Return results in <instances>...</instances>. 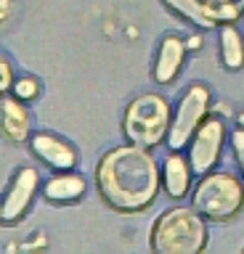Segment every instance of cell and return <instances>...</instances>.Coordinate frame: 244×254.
Instances as JSON below:
<instances>
[{"label":"cell","mask_w":244,"mask_h":254,"mask_svg":"<svg viewBox=\"0 0 244 254\" xmlns=\"http://www.w3.org/2000/svg\"><path fill=\"white\" fill-rule=\"evenodd\" d=\"M160 183L162 172L154 154L136 143L106 151L96 167L98 193L114 212H144L154 204Z\"/></svg>","instance_id":"obj_1"},{"label":"cell","mask_w":244,"mask_h":254,"mask_svg":"<svg viewBox=\"0 0 244 254\" xmlns=\"http://www.w3.org/2000/svg\"><path fill=\"white\" fill-rule=\"evenodd\" d=\"M207 217L196 209L172 206L154 220L149 246L157 254H199L207 246Z\"/></svg>","instance_id":"obj_2"},{"label":"cell","mask_w":244,"mask_h":254,"mask_svg":"<svg viewBox=\"0 0 244 254\" xmlns=\"http://www.w3.org/2000/svg\"><path fill=\"white\" fill-rule=\"evenodd\" d=\"M170 122H172V109L167 98H162L157 93H144L138 98H133L128 103V109H125L122 132L128 138V143L154 148L162 140H167Z\"/></svg>","instance_id":"obj_3"},{"label":"cell","mask_w":244,"mask_h":254,"mask_svg":"<svg viewBox=\"0 0 244 254\" xmlns=\"http://www.w3.org/2000/svg\"><path fill=\"white\" fill-rule=\"evenodd\" d=\"M194 209L210 222L234 220L244 206V186L231 172H204L191 193Z\"/></svg>","instance_id":"obj_4"},{"label":"cell","mask_w":244,"mask_h":254,"mask_svg":"<svg viewBox=\"0 0 244 254\" xmlns=\"http://www.w3.org/2000/svg\"><path fill=\"white\" fill-rule=\"evenodd\" d=\"M210 111V90L207 85L194 82L188 90L180 95L178 109L172 111V122H170V132H167V146L172 151H180L191 143L196 127L204 122Z\"/></svg>","instance_id":"obj_5"},{"label":"cell","mask_w":244,"mask_h":254,"mask_svg":"<svg viewBox=\"0 0 244 254\" xmlns=\"http://www.w3.org/2000/svg\"><path fill=\"white\" fill-rule=\"evenodd\" d=\"M226 140V125L218 117H204V122L196 127L191 148H188V162H191L196 175L210 172L220 159V148Z\"/></svg>","instance_id":"obj_6"},{"label":"cell","mask_w":244,"mask_h":254,"mask_svg":"<svg viewBox=\"0 0 244 254\" xmlns=\"http://www.w3.org/2000/svg\"><path fill=\"white\" fill-rule=\"evenodd\" d=\"M37 190H43L40 188V172L32 170V167H21L13 175L5 196L0 198V204H3V225H16V222H21L27 217Z\"/></svg>","instance_id":"obj_7"},{"label":"cell","mask_w":244,"mask_h":254,"mask_svg":"<svg viewBox=\"0 0 244 254\" xmlns=\"http://www.w3.org/2000/svg\"><path fill=\"white\" fill-rule=\"evenodd\" d=\"M29 148L51 170H75L77 162H80V154L72 143L53 132H35L29 138Z\"/></svg>","instance_id":"obj_8"},{"label":"cell","mask_w":244,"mask_h":254,"mask_svg":"<svg viewBox=\"0 0 244 254\" xmlns=\"http://www.w3.org/2000/svg\"><path fill=\"white\" fill-rule=\"evenodd\" d=\"M0 132L11 143H24L32 138V114L16 95H0Z\"/></svg>","instance_id":"obj_9"},{"label":"cell","mask_w":244,"mask_h":254,"mask_svg":"<svg viewBox=\"0 0 244 254\" xmlns=\"http://www.w3.org/2000/svg\"><path fill=\"white\" fill-rule=\"evenodd\" d=\"M85 190H88V180L75 170H59L43 183V198L48 204H75L85 196Z\"/></svg>","instance_id":"obj_10"},{"label":"cell","mask_w":244,"mask_h":254,"mask_svg":"<svg viewBox=\"0 0 244 254\" xmlns=\"http://www.w3.org/2000/svg\"><path fill=\"white\" fill-rule=\"evenodd\" d=\"M186 51H188V45L178 35L162 37L160 48H157V59H154V79L157 82L170 85L180 74L183 61H186Z\"/></svg>","instance_id":"obj_11"},{"label":"cell","mask_w":244,"mask_h":254,"mask_svg":"<svg viewBox=\"0 0 244 254\" xmlns=\"http://www.w3.org/2000/svg\"><path fill=\"white\" fill-rule=\"evenodd\" d=\"M191 175H194L191 162H188L180 151H170V156L164 159V164H162L164 190H167L172 198H183L188 190H191Z\"/></svg>","instance_id":"obj_12"},{"label":"cell","mask_w":244,"mask_h":254,"mask_svg":"<svg viewBox=\"0 0 244 254\" xmlns=\"http://www.w3.org/2000/svg\"><path fill=\"white\" fill-rule=\"evenodd\" d=\"M220 59H223V66L231 71L244 66V40L234 24L220 27Z\"/></svg>","instance_id":"obj_13"},{"label":"cell","mask_w":244,"mask_h":254,"mask_svg":"<svg viewBox=\"0 0 244 254\" xmlns=\"http://www.w3.org/2000/svg\"><path fill=\"white\" fill-rule=\"evenodd\" d=\"M170 11H175L178 16H183L186 21L196 24L202 29H212L218 27L210 16V8H207V0H162Z\"/></svg>","instance_id":"obj_14"},{"label":"cell","mask_w":244,"mask_h":254,"mask_svg":"<svg viewBox=\"0 0 244 254\" xmlns=\"http://www.w3.org/2000/svg\"><path fill=\"white\" fill-rule=\"evenodd\" d=\"M207 8H210V16L215 24H234L244 11L234 0H207Z\"/></svg>","instance_id":"obj_15"},{"label":"cell","mask_w":244,"mask_h":254,"mask_svg":"<svg viewBox=\"0 0 244 254\" xmlns=\"http://www.w3.org/2000/svg\"><path fill=\"white\" fill-rule=\"evenodd\" d=\"M11 95H16L19 101H35L37 95H40V79L32 77V74H24V77H16V82L11 87Z\"/></svg>","instance_id":"obj_16"},{"label":"cell","mask_w":244,"mask_h":254,"mask_svg":"<svg viewBox=\"0 0 244 254\" xmlns=\"http://www.w3.org/2000/svg\"><path fill=\"white\" fill-rule=\"evenodd\" d=\"M13 82H16V77H13V64H11L8 56L0 53V95L11 93Z\"/></svg>","instance_id":"obj_17"},{"label":"cell","mask_w":244,"mask_h":254,"mask_svg":"<svg viewBox=\"0 0 244 254\" xmlns=\"http://www.w3.org/2000/svg\"><path fill=\"white\" fill-rule=\"evenodd\" d=\"M231 148H234V156L242 167V175H244V127H236L231 132Z\"/></svg>","instance_id":"obj_18"},{"label":"cell","mask_w":244,"mask_h":254,"mask_svg":"<svg viewBox=\"0 0 244 254\" xmlns=\"http://www.w3.org/2000/svg\"><path fill=\"white\" fill-rule=\"evenodd\" d=\"M13 16V0H0V27Z\"/></svg>","instance_id":"obj_19"},{"label":"cell","mask_w":244,"mask_h":254,"mask_svg":"<svg viewBox=\"0 0 244 254\" xmlns=\"http://www.w3.org/2000/svg\"><path fill=\"white\" fill-rule=\"evenodd\" d=\"M186 45H188V48H194V51H196V48H199V45H202V40H199V37H191V40H188V43H186Z\"/></svg>","instance_id":"obj_20"},{"label":"cell","mask_w":244,"mask_h":254,"mask_svg":"<svg viewBox=\"0 0 244 254\" xmlns=\"http://www.w3.org/2000/svg\"><path fill=\"white\" fill-rule=\"evenodd\" d=\"M236 122H239V127H244V111H242L239 117H236Z\"/></svg>","instance_id":"obj_21"},{"label":"cell","mask_w":244,"mask_h":254,"mask_svg":"<svg viewBox=\"0 0 244 254\" xmlns=\"http://www.w3.org/2000/svg\"><path fill=\"white\" fill-rule=\"evenodd\" d=\"M0 222H3V204H0Z\"/></svg>","instance_id":"obj_22"},{"label":"cell","mask_w":244,"mask_h":254,"mask_svg":"<svg viewBox=\"0 0 244 254\" xmlns=\"http://www.w3.org/2000/svg\"><path fill=\"white\" fill-rule=\"evenodd\" d=\"M239 5H242V8H244V0H239Z\"/></svg>","instance_id":"obj_23"}]
</instances>
